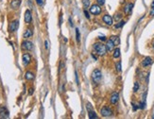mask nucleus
Here are the masks:
<instances>
[{
    "label": "nucleus",
    "mask_w": 154,
    "mask_h": 119,
    "mask_svg": "<svg viewBox=\"0 0 154 119\" xmlns=\"http://www.w3.org/2000/svg\"><path fill=\"white\" fill-rule=\"evenodd\" d=\"M0 118H9V112L5 107H0Z\"/></svg>",
    "instance_id": "7"
},
{
    "label": "nucleus",
    "mask_w": 154,
    "mask_h": 119,
    "mask_svg": "<svg viewBox=\"0 0 154 119\" xmlns=\"http://www.w3.org/2000/svg\"><path fill=\"white\" fill-rule=\"evenodd\" d=\"M86 109H87V111H88V112H90V111H93L92 105L90 104V103H86Z\"/></svg>",
    "instance_id": "27"
},
{
    "label": "nucleus",
    "mask_w": 154,
    "mask_h": 119,
    "mask_svg": "<svg viewBox=\"0 0 154 119\" xmlns=\"http://www.w3.org/2000/svg\"><path fill=\"white\" fill-rule=\"evenodd\" d=\"M118 100H119V94H118L117 92H113V93L112 94V95H111L110 102H111L112 104L114 105L118 102Z\"/></svg>",
    "instance_id": "5"
},
{
    "label": "nucleus",
    "mask_w": 154,
    "mask_h": 119,
    "mask_svg": "<svg viewBox=\"0 0 154 119\" xmlns=\"http://www.w3.org/2000/svg\"><path fill=\"white\" fill-rule=\"evenodd\" d=\"M110 40H112L113 43L115 45H118L120 44V38H119L117 35H113V36H111Z\"/></svg>",
    "instance_id": "16"
},
{
    "label": "nucleus",
    "mask_w": 154,
    "mask_h": 119,
    "mask_svg": "<svg viewBox=\"0 0 154 119\" xmlns=\"http://www.w3.org/2000/svg\"><path fill=\"white\" fill-rule=\"evenodd\" d=\"M150 15H154V5H151V11H150Z\"/></svg>",
    "instance_id": "32"
},
{
    "label": "nucleus",
    "mask_w": 154,
    "mask_h": 119,
    "mask_svg": "<svg viewBox=\"0 0 154 119\" xmlns=\"http://www.w3.org/2000/svg\"><path fill=\"white\" fill-rule=\"evenodd\" d=\"M32 21V16H31V12L30 10H27L25 12V22L27 24H30Z\"/></svg>",
    "instance_id": "11"
},
{
    "label": "nucleus",
    "mask_w": 154,
    "mask_h": 119,
    "mask_svg": "<svg viewBox=\"0 0 154 119\" xmlns=\"http://www.w3.org/2000/svg\"><path fill=\"white\" fill-rule=\"evenodd\" d=\"M152 63V59L150 58V57H146L144 60L142 61V65L144 66V67H147V66H148V65H150Z\"/></svg>",
    "instance_id": "13"
},
{
    "label": "nucleus",
    "mask_w": 154,
    "mask_h": 119,
    "mask_svg": "<svg viewBox=\"0 0 154 119\" xmlns=\"http://www.w3.org/2000/svg\"><path fill=\"white\" fill-rule=\"evenodd\" d=\"M88 113H89V118L90 119L97 118V115H96L95 112H94V111H90V112H88Z\"/></svg>",
    "instance_id": "20"
},
{
    "label": "nucleus",
    "mask_w": 154,
    "mask_h": 119,
    "mask_svg": "<svg viewBox=\"0 0 154 119\" xmlns=\"http://www.w3.org/2000/svg\"><path fill=\"white\" fill-rule=\"evenodd\" d=\"M20 5H21V0H12L11 2V7L13 10H17Z\"/></svg>",
    "instance_id": "14"
},
{
    "label": "nucleus",
    "mask_w": 154,
    "mask_h": 119,
    "mask_svg": "<svg viewBox=\"0 0 154 119\" xmlns=\"http://www.w3.org/2000/svg\"><path fill=\"white\" fill-rule=\"evenodd\" d=\"M132 9H133V4H132V3H129V4H127V5L124 7V12H125L126 14H130V13L131 12Z\"/></svg>",
    "instance_id": "12"
},
{
    "label": "nucleus",
    "mask_w": 154,
    "mask_h": 119,
    "mask_svg": "<svg viewBox=\"0 0 154 119\" xmlns=\"http://www.w3.org/2000/svg\"><path fill=\"white\" fill-rule=\"evenodd\" d=\"M22 47L28 51H30L33 49V44L31 43L30 41H24L22 43Z\"/></svg>",
    "instance_id": "6"
},
{
    "label": "nucleus",
    "mask_w": 154,
    "mask_h": 119,
    "mask_svg": "<svg viewBox=\"0 0 154 119\" xmlns=\"http://www.w3.org/2000/svg\"><path fill=\"white\" fill-rule=\"evenodd\" d=\"M139 89V83L138 82H135L134 83V86H133V92H137Z\"/></svg>",
    "instance_id": "26"
},
{
    "label": "nucleus",
    "mask_w": 154,
    "mask_h": 119,
    "mask_svg": "<svg viewBox=\"0 0 154 119\" xmlns=\"http://www.w3.org/2000/svg\"><path fill=\"white\" fill-rule=\"evenodd\" d=\"M113 19L116 21V22H118V21H120L121 19H122V14L121 13H115V15H114V17H113Z\"/></svg>",
    "instance_id": "22"
},
{
    "label": "nucleus",
    "mask_w": 154,
    "mask_h": 119,
    "mask_svg": "<svg viewBox=\"0 0 154 119\" xmlns=\"http://www.w3.org/2000/svg\"><path fill=\"white\" fill-rule=\"evenodd\" d=\"M102 21L106 24V25H108V26H112L113 25V18H112V16L109 14H105L103 17H102Z\"/></svg>",
    "instance_id": "8"
},
{
    "label": "nucleus",
    "mask_w": 154,
    "mask_h": 119,
    "mask_svg": "<svg viewBox=\"0 0 154 119\" xmlns=\"http://www.w3.org/2000/svg\"><path fill=\"white\" fill-rule=\"evenodd\" d=\"M100 114H101L103 117H109V116H112V115H113V111H112L109 107H103V108H101V110H100Z\"/></svg>",
    "instance_id": "4"
},
{
    "label": "nucleus",
    "mask_w": 154,
    "mask_h": 119,
    "mask_svg": "<svg viewBox=\"0 0 154 119\" xmlns=\"http://www.w3.org/2000/svg\"><path fill=\"white\" fill-rule=\"evenodd\" d=\"M29 92H30V93H29V94H30V95H32V94H33V89H32V88H30V91H29Z\"/></svg>",
    "instance_id": "35"
},
{
    "label": "nucleus",
    "mask_w": 154,
    "mask_h": 119,
    "mask_svg": "<svg viewBox=\"0 0 154 119\" xmlns=\"http://www.w3.org/2000/svg\"><path fill=\"white\" fill-rule=\"evenodd\" d=\"M90 12L94 15H98L101 13V8L98 4H94L90 7Z\"/></svg>",
    "instance_id": "3"
},
{
    "label": "nucleus",
    "mask_w": 154,
    "mask_h": 119,
    "mask_svg": "<svg viewBox=\"0 0 154 119\" xmlns=\"http://www.w3.org/2000/svg\"><path fill=\"white\" fill-rule=\"evenodd\" d=\"M22 60H23V63H24V65H28V64H30L31 61V57L30 55L29 54V53H25L24 55H23V57H22Z\"/></svg>",
    "instance_id": "10"
},
{
    "label": "nucleus",
    "mask_w": 154,
    "mask_h": 119,
    "mask_svg": "<svg viewBox=\"0 0 154 119\" xmlns=\"http://www.w3.org/2000/svg\"><path fill=\"white\" fill-rule=\"evenodd\" d=\"M36 2H37V4H38L39 6H41V5L43 4V0H36Z\"/></svg>",
    "instance_id": "33"
},
{
    "label": "nucleus",
    "mask_w": 154,
    "mask_h": 119,
    "mask_svg": "<svg viewBox=\"0 0 154 119\" xmlns=\"http://www.w3.org/2000/svg\"><path fill=\"white\" fill-rule=\"evenodd\" d=\"M84 14H85V17H86L87 19H90V14H89V12H87V10H86V9L84 10Z\"/></svg>",
    "instance_id": "30"
},
{
    "label": "nucleus",
    "mask_w": 154,
    "mask_h": 119,
    "mask_svg": "<svg viewBox=\"0 0 154 119\" xmlns=\"http://www.w3.org/2000/svg\"><path fill=\"white\" fill-rule=\"evenodd\" d=\"M153 47H154V43H153Z\"/></svg>",
    "instance_id": "36"
},
{
    "label": "nucleus",
    "mask_w": 154,
    "mask_h": 119,
    "mask_svg": "<svg viewBox=\"0 0 154 119\" xmlns=\"http://www.w3.org/2000/svg\"><path fill=\"white\" fill-rule=\"evenodd\" d=\"M93 48H94V50L96 52V54L99 55V56H104V55H106V53H107V51H108L107 48H106V45L101 44V43H95V45H93Z\"/></svg>",
    "instance_id": "1"
},
{
    "label": "nucleus",
    "mask_w": 154,
    "mask_h": 119,
    "mask_svg": "<svg viewBox=\"0 0 154 119\" xmlns=\"http://www.w3.org/2000/svg\"><path fill=\"white\" fill-rule=\"evenodd\" d=\"M24 38H30V37H31L32 36V31H31V30H27L26 31H25V33H24Z\"/></svg>",
    "instance_id": "18"
},
{
    "label": "nucleus",
    "mask_w": 154,
    "mask_h": 119,
    "mask_svg": "<svg viewBox=\"0 0 154 119\" xmlns=\"http://www.w3.org/2000/svg\"><path fill=\"white\" fill-rule=\"evenodd\" d=\"M96 3L99 5V6H103L105 4V0H96Z\"/></svg>",
    "instance_id": "28"
},
{
    "label": "nucleus",
    "mask_w": 154,
    "mask_h": 119,
    "mask_svg": "<svg viewBox=\"0 0 154 119\" xmlns=\"http://www.w3.org/2000/svg\"><path fill=\"white\" fill-rule=\"evenodd\" d=\"M92 79L93 81L95 82V83H99L100 81H101V79H102V74H101V71L100 70H98V69H95V70H94L92 73Z\"/></svg>",
    "instance_id": "2"
},
{
    "label": "nucleus",
    "mask_w": 154,
    "mask_h": 119,
    "mask_svg": "<svg viewBox=\"0 0 154 119\" xmlns=\"http://www.w3.org/2000/svg\"><path fill=\"white\" fill-rule=\"evenodd\" d=\"M25 78H26L27 80H33V79H34V74L30 72V71H28V72L25 74Z\"/></svg>",
    "instance_id": "17"
},
{
    "label": "nucleus",
    "mask_w": 154,
    "mask_h": 119,
    "mask_svg": "<svg viewBox=\"0 0 154 119\" xmlns=\"http://www.w3.org/2000/svg\"><path fill=\"white\" fill-rule=\"evenodd\" d=\"M98 39H99L101 42H106V41H107L106 36H99V37H98Z\"/></svg>",
    "instance_id": "29"
},
{
    "label": "nucleus",
    "mask_w": 154,
    "mask_h": 119,
    "mask_svg": "<svg viewBox=\"0 0 154 119\" xmlns=\"http://www.w3.org/2000/svg\"><path fill=\"white\" fill-rule=\"evenodd\" d=\"M120 57V49L119 48H115L114 51H113V58L117 59Z\"/></svg>",
    "instance_id": "19"
},
{
    "label": "nucleus",
    "mask_w": 154,
    "mask_h": 119,
    "mask_svg": "<svg viewBox=\"0 0 154 119\" xmlns=\"http://www.w3.org/2000/svg\"><path fill=\"white\" fill-rule=\"evenodd\" d=\"M76 38H77V42L79 43V41H80V35H79V30H78V29H76Z\"/></svg>",
    "instance_id": "25"
},
{
    "label": "nucleus",
    "mask_w": 154,
    "mask_h": 119,
    "mask_svg": "<svg viewBox=\"0 0 154 119\" xmlns=\"http://www.w3.org/2000/svg\"><path fill=\"white\" fill-rule=\"evenodd\" d=\"M45 45H46V49H48V47H49V46H48V42H47V41H46V42H45Z\"/></svg>",
    "instance_id": "34"
},
{
    "label": "nucleus",
    "mask_w": 154,
    "mask_h": 119,
    "mask_svg": "<svg viewBox=\"0 0 154 119\" xmlns=\"http://www.w3.org/2000/svg\"><path fill=\"white\" fill-rule=\"evenodd\" d=\"M124 25H125V21H121V22H119L117 25H115L114 28H115V29H120V28L123 27Z\"/></svg>",
    "instance_id": "24"
},
{
    "label": "nucleus",
    "mask_w": 154,
    "mask_h": 119,
    "mask_svg": "<svg viewBox=\"0 0 154 119\" xmlns=\"http://www.w3.org/2000/svg\"><path fill=\"white\" fill-rule=\"evenodd\" d=\"M105 45H106V48H107V50H108V51H113L115 45L113 43V41H112V40H108Z\"/></svg>",
    "instance_id": "15"
},
{
    "label": "nucleus",
    "mask_w": 154,
    "mask_h": 119,
    "mask_svg": "<svg viewBox=\"0 0 154 119\" xmlns=\"http://www.w3.org/2000/svg\"><path fill=\"white\" fill-rule=\"evenodd\" d=\"M18 27H19V21H18V20L12 21V22L11 23V25H10V31H11V32H14V31L17 30Z\"/></svg>",
    "instance_id": "9"
},
{
    "label": "nucleus",
    "mask_w": 154,
    "mask_h": 119,
    "mask_svg": "<svg viewBox=\"0 0 154 119\" xmlns=\"http://www.w3.org/2000/svg\"><path fill=\"white\" fill-rule=\"evenodd\" d=\"M115 68H116V71H117V72H121V62H120V61H117V62H116Z\"/></svg>",
    "instance_id": "23"
},
{
    "label": "nucleus",
    "mask_w": 154,
    "mask_h": 119,
    "mask_svg": "<svg viewBox=\"0 0 154 119\" xmlns=\"http://www.w3.org/2000/svg\"><path fill=\"white\" fill-rule=\"evenodd\" d=\"M82 4L85 9H88L90 7V0H82Z\"/></svg>",
    "instance_id": "21"
},
{
    "label": "nucleus",
    "mask_w": 154,
    "mask_h": 119,
    "mask_svg": "<svg viewBox=\"0 0 154 119\" xmlns=\"http://www.w3.org/2000/svg\"><path fill=\"white\" fill-rule=\"evenodd\" d=\"M75 78H76V82H77V84L78 85V76H77V71H75Z\"/></svg>",
    "instance_id": "31"
}]
</instances>
